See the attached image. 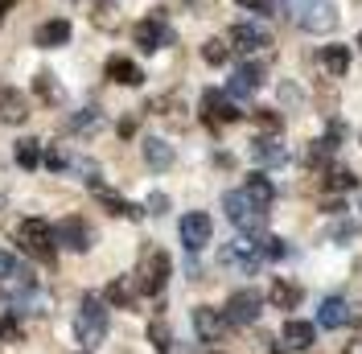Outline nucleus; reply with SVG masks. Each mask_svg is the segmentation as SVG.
<instances>
[{"mask_svg": "<svg viewBox=\"0 0 362 354\" xmlns=\"http://www.w3.org/2000/svg\"><path fill=\"white\" fill-rule=\"evenodd\" d=\"M280 13L305 33H329L338 25V4L334 0H280Z\"/></svg>", "mask_w": 362, "mask_h": 354, "instance_id": "f257e3e1", "label": "nucleus"}, {"mask_svg": "<svg viewBox=\"0 0 362 354\" xmlns=\"http://www.w3.org/2000/svg\"><path fill=\"white\" fill-rule=\"evenodd\" d=\"M74 338H78V346H87V350H95V346L107 338V301H103V297L87 292V297L78 301V313H74Z\"/></svg>", "mask_w": 362, "mask_h": 354, "instance_id": "f03ea898", "label": "nucleus"}, {"mask_svg": "<svg viewBox=\"0 0 362 354\" xmlns=\"http://www.w3.org/2000/svg\"><path fill=\"white\" fill-rule=\"evenodd\" d=\"M223 210H226V219H230V227H235L239 235H255V239H264V231H268V210L255 206L243 190L223 194Z\"/></svg>", "mask_w": 362, "mask_h": 354, "instance_id": "7ed1b4c3", "label": "nucleus"}, {"mask_svg": "<svg viewBox=\"0 0 362 354\" xmlns=\"http://www.w3.org/2000/svg\"><path fill=\"white\" fill-rule=\"evenodd\" d=\"M17 244H21L25 256H33L37 264H54L58 260V235L45 219H25L17 227Z\"/></svg>", "mask_w": 362, "mask_h": 354, "instance_id": "20e7f679", "label": "nucleus"}, {"mask_svg": "<svg viewBox=\"0 0 362 354\" xmlns=\"http://www.w3.org/2000/svg\"><path fill=\"white\" fill-rule=\"evenodd\" d=\"M169 272H173V260H169V251H160V247H144V256H140V264H136V288L144 292V297H160L165 285H169Z\"/></svg>", "mask_w": 362, "mask_h": 354, "instance_id": "39448f33", "label": "nucleus"}, {"mask_svg": "<svg viewBox=\"0 0 362 354\" xmlns=\"http://www.w3.org/2000/svg\"><path fill=\"white\" fill-rule=\"evenodd\" d=\"M218 264L235 268V272H255V268L264 264L259 239H255V235H235L230 244H223V251H218Z\"/></svg>", "mask_w": 362, "mask_h": 354, "instance_id": "423d86ee", "label": "nucleus"}, {"mask_svg": "<svg viewBox=\"0 0 362 354\" xmlns=\"http://www.w3.org/2000/svg\"><path fill=\"white\" fill-rule=\"evenodd\" d=\"M259 313H264V292L259 288H239L223 305L226 326H251V321H259Z\"/></svg>", "mask_w": 362, "mask_h": 354, "instance_id": "0eeeda50", "label": "nucleus"}, {"mask_svg": "<svg viewBox=\"0 0 362 354\" xmlns=\"http://www.w3.org/2000/svg\"><path fill=\"white\" fill-rule=\"evenodd\" d=\"M226 45H230L235 54H264L272 45V29L264 21H239V25H230Z\"/></svg>", "mask_w": 362, "mask_h": 354, "instance_id": "6e6552de", "label": "nucleus"}, {"mask_svg": "<svg viewBox=\"0 0 362 354\" xmlns=\"http://www.w3.org/2000/svg\"><path fill=\"white\" fill-rule=\"evenodd\" d=\"M202 120L210 128H223V124H239L243 111H239V99H230L226 91H202Z\"/></svg>", "mask_w": 362, "mask_h": 354, "instance_id": "1a4fd4ad", "label": "nucleus"}, {"mask_svg": "<svg viewBox=\"0 0 362 354\" xmlns=\"http://www.w3.org/2000/svg\"><path fill=\"white\" fill-rule=\"evenodd\" d=\"M132 38H136V45H140L144 54H157V50H165V45H173V25L165 21L160 13H153V17L136 21Z\"/></svg>", "mask_w": 362, "mask_h": 354, "instance_id": "9d476101", "label": "nucleus"}, {"mask_svg": "<svg viewBox=\"0 0 362 354\" xmlns=\"http://www.w3.org/2000/svg\"><path fill=\"white\" fill-rule=\"evenodd\" d=\"M87 190L99 198V206L107 210V215H119V219H132V222H140L144 219V206H136V202H128V198H119L112 185H103L99 177H87Z\"/></svg>", "mask_w": 362, "mask_h": 354, "instance_id": "9b49d317", "label": "nucleus"}, {"mask_svg": "<svg viewBox=\"0 0 362 354\" xmlns=\"http://www.w3.org/2000/svg\"><path fill=\"white\" fill-rule=\"evenodd\" d=\"M210 235H214V222H210V215H202V210H189V215L181 219V244H185V251H202V247L210 244Z\"/></svg>", "mask_w": 362, "mask_h": 354, "instance_id": "f8f14e48", "label": "nucleus"}, {"mask_svg": "<svg viewBox=\"0 0 362 354\" xmlns=\"http://www.w3.org/2000/svg\"><path fill=\"white\" fill-rule=\"evenodd\" d=\"M259 87H264V67L259 62H243V67H235V74H230L226 95L230 99H251Z\"/></svg>", "mask_w": 362, "mask_h": 354, "instance_id": "ddd939ff", "label": "nucleus"}, {"mask_svg": "<svg viewBox=\"0 0 362 354\" xmlns=\"http://www.w3.org/2000/svg\"><path fill=\"white\" fill-rule=\"evenodd\" d=\"M350 321H358V309H354L346 297H325V301H321V309H317V326H325V330H341V326H350Z\"/></svg>", "mask_w": 362, "mask_h": 354, "instance_id": "4468645a", "label": "nucleus"}, {"mask_svg": "<svg viewBox=\"0 0 362 354\" xmlns=\"http://www.w3.org/2000/svg\"><path fill=\"white\" fill-rule=\"evenodd\" d=\"M54 235H58V244L70 247V251H90V244H95V231H90V227L78 219V215L62 219L58 227H54Z\"/></svg>", "mask_w": 362, "mask_h": 354, "instance_id": "2eb2a0df", "label": "nucleus"}, {"mask_svg": "<svg viewBox=\"0 0 362 354\" xmlns=\"http://www.w3.org/2000/svg\"><path fill=\"white\" fill-rule=\"evenodd\" d=\"M251 161H255V165H268V169H276V165H284V161H288V149H284V140H280L276 132L255 136V140H251Z\"/></svg>", "mask_w": 362, "mask_h": 354, "instance_id": "dca6fc26", "label": "nucleus"}, {"mask_svg": "<svg viewBox=\"0 0 362 354\" xmlns=\"http://www.w3.org/2000/svg\"><path fill=\"white\" fill-rule=\"evenodd\" d=\"M0 120H4V124H13V128L29 120V99H25V91L0 83Z\"/></svg>", "mask_w": 362, "mask_h": 354, "instance_id": "f3484780", "label": "nucleus"}, {"mask_svg": "<svg viewBox=\"0 0 362 354\" xmlns=\"http://www.w3.org/2000/svg\"><path fill=\"white\" fill-rule=\"evenodd\" d=\"M194 330H198V338H202V342H223V333L230 330V326H226L223 309L198 305V309H194Z\"/></svg>", "mask_w": 362, "mask_h": 354, "instance_id": "a211bd4d", "label": "nucleus"}, {"mask_svg": "<svg viewBox=\"0 0 362 354\" xmlns=\"http://www.w3.org/2000/svg\"><path fill=\"white\" fill-rule=\"evenodd\" d=\"M338 140H341V128L334 124V128H329V132L321 136V140H313V144L305 149V165H309V169H325V165H334Z\"/></svg>", "mask_w": 362, "mask_h": 354, "instance_id": "6ab92c4d", "label": "nucleus"}, {"mask_svg": "<svg viewBox=\"0 0 362 354\" xmlns=\"http://www.w3.org/2000/svg\"><path fill=\"white\" fill-rule=\"evenodd\" d=\"M280 338H284V346L288 350H309L317 338V326L313 321H300V317H288L284 321V330H280Z\"/></svg>", "mask_w": 362, "mask_h": 354, "instance_id": "aec40b11", "label": "nucleus"}, {"mask_svg": "<svg viewBox=\"0 0 362 354\" xmlns=\"http://www.w3.org/2000/svg\"><path fill=\"white\" fill-rule=\"evenodd\" d=\"M268 301L276 305V309H296V305H300V285L288 280V276H272Z\"/></svg>", "mask_w": 362, "mask_h": 354, "instance_id": "412c9836", "label": "nucleus"}, {"mask_svg": "<svg viewBox=\"0 0 362 354\" xmlns=\"http://www.w3.org/2000/svg\"><path fill=\"white\" fill-rule=\"evenodd\" d=\"M70 42V21L66 17H54V21L37 25V33H33V45H42V50H58V45Z\"/></svg>", "mask_w": 362, "mask_h": 354, "instance_id": "4be33fe9", "label": "nucleus"}, {"mask_svg": "<svg viewBox=\"0 0 362 354\" xmlns=\"http://www.w3.org/2000/svg\"><path fill=\"white\" fill-rule=\"evenodd\" d=\"M107 79L119 83V87H140V83H144V70L136 67L132 58L115 54V58H107Z\"/></svg>", "mask_w": 362, "mask_h": 354, "instance_id": "5701e85b", "label": "nucleus"}, {"mask_svg": "<svg viewBox=\"0 0 362 354\" xmlns=\"http://www.w3.org/2000/svg\"><path fill=\"white\" fill-rule=\"evenodd\" d=\"M136 297H140V288H136L132 276H119V280H112V285H107V292H103V301H107V305H115V309H136Z\"/></svg>", "mask_w": 362, "mask_h": 354, "instance_id": "b1692460", "label": "nucleus"}, {"mask_svg": "<svg viewBox=\"0 0 362 354\" xmlns=\"http://www.w3.org/2000/svg\"><path fill=\"white\" fill-rule=\"evenodd\" d=\"M317 62H321V70L325 74H334V79H341L346 70H350V50L346 45H321V54H317Z\"/></svg>", "mask_w": 362, "mask_h": 354, "instance_id": "393cba45", "label": "nucleus"}, {"mask_svg": "<svg viewBox=\"0 0 362 354\" xmlns=\"http://www.w3.org/2000/svg\"><path fill=\"white\" fill-rule=\"evenodd\" d=\"M140 149H144V161H148V169H157V173H165V169L173 165V149H169L160 136H148Z\"/></svg>", "mask_w": 362, "mask_h": 354, "instance_id": "a878e982", "label": "nucleus"}, {"mask_svg": "<svg viewBox=\"0 0 362 354\" xmlns=\"http://www.w3.org/2000/svg\"><path fill=\"white\" fill-rule=\"evenodd\" d=\"M243 194H247V198L255 202V206H264V210H268L272 198H276V185H272V181H268L264 173H251L247 181H243Z\"/></svg>", "mask_w": 362, "mask_h": 354, "instance_id": "bb28decb", "label": "nucleus"}, {"mask_svg": "<svg viewBox=\"0 0 362 354\" xmlns=\"http://www.w3.org/2000/svg\"><path fill=\"white\" fill-rule=\"evenodd\" d=\"M321 185H325L329 194H341V190H354L358 177L350 173V169H341V165H325V169H321Z\"/></svg>", "mask_w": 362, "mask_h": 354, "instance_id": "cd10ccee", "label": "nucleus"}, {"mask_svg": "<svg viewBox=\"0 0 362 354\" xmlns=\"http://www.w3.org/2000/svg\"><path fill=\"white\" fill-rule=\"evenodd\" d=\"M17 165L21 169H37L42 165V140H33V136L17 140Z\"/></svg>", "mask_w": 362, "mask_h": 354, "instance_id": "c85d7f7f", "label": "nucleus"}, {"mask_svg": "<svg viewBox=\"0 0 362 354\" xmlns=\"http://www.w3.org/2000/svg\"><path fill=\"white\" fill-rule=\"evenodd\" d=\"M202 62L206 67H226V62H230V45H226L223 38H210V42L202 45Z\"/></svg>", "mask_w": 362, "mask_h": 354, "instance_id": "c756f323", "label": "nucleus"}, {"mask_svg": "<svg viewBox=\"0 0 362 354\" xmlns=\"http://www.w3.org/2000/svg\"><path fill=\"white\" fill-rule=\"evenodd\" d=\"M99 124H103V111L99 108H83L74 120H70V132H95Z\"/></svg>", "mask_w": 362, "mask_h": 354, "instance_id": "7c9ffc66", "label": "nucleus"}, {"mask_svg": "<svg viewBox=\"0 0 362 354\" xmlns=\"http://www.w3.org/2000/svg\"><path fill=\"white\" fill-rule=\"evenodd\" d=\"M33 91H37V95H42L45 103H58V99H62V87H58V83H54V74H49V70H42V74H37V79H33Z\"/></svg>", "mask_w": 362, "mask_h": 354, "instance_id": "2f4dec72", "label": "nucleus"}, {"mask_svg": "<svg viewBox=\"0 0 362 354\" xmlns=\"http://www.w3.org/2000/svg\"><path fill=\"white\" fill-rule=\"evenodd\" d=\"M148 342H153L157 354H169L173 350V333H169V326H165V321H153V326H148Z\"/></svg>", "mask_w": 362, "mask_h": 354, "instance_id": "473e14b6", "label": "nucleus"}, {"mask_svg": "<svg viewBox=\"0 0 362 354\" xmlns=\"http://www.w3.org/2000/svg\"><path fill=\"white\" fill-rule=\"evenodd\" d=\"M259 251H264V260H284V256H288V244L276 239V235H268V239H259Z\"/></svg>", "mask_w": 362, "mask_h": 354, "instance_id": "72a5a7b5", "label": "nucleus"}, {"mask_svg": "<svg viewBox=\"0 0 362 354\" xmlns=\"http://www.w3.org/2000/svg\"><path fill=\"white\" fill-rule=\"evenodd\" d=\"M17 338H21V317L17 313L0 317V342H17Z\"/></svg>", "mask_w": 362, "mask_h": 354, "instance_id": "f704fd0d", "label": "nucleus"}, {"mask_svg": "<svg viewBox=\"0 0 362 354\" xmlns=\"http://www.w3.org/2000/svg\"><path fill=\"white\" fill-rule=\"evenodd\" d=\"M255 124H259V128H264V132H280V124H284V120H280V115H276V111L259 108V111H255Z\"/></svg>", "mask_w": 362, "mask_h": 354, "instance_id": "c9c22d12", "label": "nucleus"}, {"mask_svg": "<svg viewBox=\"0 0 362 354\" xmlns=\"http://www.w3.org/2000/svg\"><path fill=\"white\" fill-rule=\"evenodd\" d=\"M17 268H21V264H17V256H13V251H0V280H8Z\"/></svg>", "mask_w": 362, "mask_h": 354, "instance_id": "e433bc0d", "label": "nucleus"}, {"mask_svg": "<svg viewBox=\"0 0 362 354\" xmlns=\"http://www.w3.org/2000/svg\"><path fill=\"white\" fill-rule=\"evenodd\" d=\"M165 206H169V198H165V194H153V198H148V206H144V210H153V215H165Z\"/></svg>", "mask_w": 362, "mask_h": 354, "instance_id": "4c0bfd02", "label": "nucleus"}, {"mask_svg": "<svg viewBox=\"0 0 362 354\" xmlns=\"http://www.w3.org/2000/svg\"><path fill=\"white\" fill-rule=\"evenodd\" d=\"M239 4H243V8H255V13H268L276 0H239Z\"/></svg>", "mask_w": 362, "mask_h": 354, "instance_id": "58836bf2", "label": "nucleus"}, {"mask_svg": "<svg viewBox=\"0 0 362 354\" xmlns=\"http://www.w3.org/2000/svg\"><path fill=\"white\" fill-rule=\"evenodd\" d=\"M17 4H21V0H0V21H4V17H8V13L17 8Z\"/></svg>", "mask_w": 362, "mask_h": 354, "instance_id": "ea45409f", "label": "nucleus"}, {"mask_svg": "<svg viewBox=\"0 0 362 354\" xmlns=\"http://www.w3.org/2000/svg\"><path fill=\"white\" fill-rule=\"evenodd\" d=\"M346 354H362V338H354V342H346Z\"/></svg>", "mask_w": 362, "mask_h": 354, "instance_id": "a19ab883", "label": "nucleus"}, {"mask_svg": "<svg viewBox=\"0 0 362 354\" xmlns=\"http://www.w3.org/2000/svg\"><path fill=\"white\" fill-rule=\"evenodd\" d=\"M358 45H362V33H358Z\"/></svg>", "mask_w": 362, "mask_h": 354, "instance_id": "79ce46f5", "label": "nucleus"}]
</instances>
